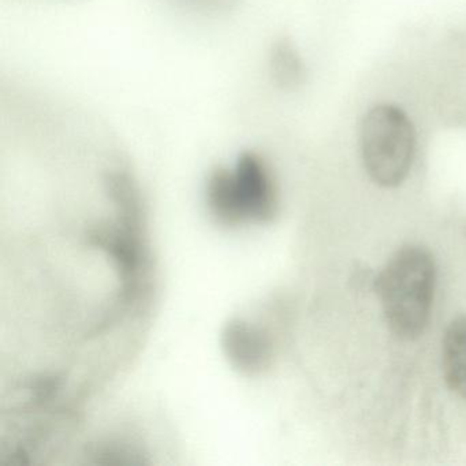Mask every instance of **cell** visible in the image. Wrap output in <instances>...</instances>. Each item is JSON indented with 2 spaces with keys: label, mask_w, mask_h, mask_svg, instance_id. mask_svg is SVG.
I'll list each match as a JSON object with an SVG mask.
<instances>
[{
  "label": "cell",
  "mask_w": 466,
  "mask_h": 466,
  "mask_svg": "<svg viewBox=\"0 0 466 466\" xmlns=\"http://www.w3.org/2000/svg\"><path fill=\"white\" fill-rule=\"evenodd\" d=\"M272 75L283 88H297L304 80L305 70L301 58L288 43L275 47L271 59Z\"/></svg>",
  "instance_id": "obj_4"
},
{
  "label": "cell",
  "mask_w": 466,
  "mask_h": 466,
  "mask_svg": "<svg viewBox=\"0 0 466 466\" xmlns=\"http://www.w3.org/2000/svg\"><path fill=\"white\" fill-rule=\"evenodd\" d=\"M435 260L421 245H406L390 258L378 279L387 326L395 337L413 340L430 320L435 289Z\"/></svg>",
  "instance_id": "obj_1"
},
{
  "label": "cell",
  "mask_w": 466,
  "mask_h": 466,
  "mask_svg": "<svg viewBox=\"0 0 466 466\" xmlns=\"http://www.w3.org/2000/svg\"><path fill=\"white\" fill-rule=\"evenodd\" d=\"M360 149L365 171L376 185L400 187L416 154V132L408 114L394 105L370 108L362 118Z\"/></svg>",
  "instance_id": "obj_2"
},
{
  "label": "cell",
  "mask_w": 466,
  "mask_h": 466,
  "mask_svg": "<svg viewBox=\"0 0 466 466\" xmlns=\"http://www.w3.org/2000/svg\"><path fill=\"white\" fill-rule=\"evenodd\" d=\"M441 357L447 387L466 400V316H457L447 327Z\"/></svg>",
  "instance_id": "obj_3"
}]
</instances>
